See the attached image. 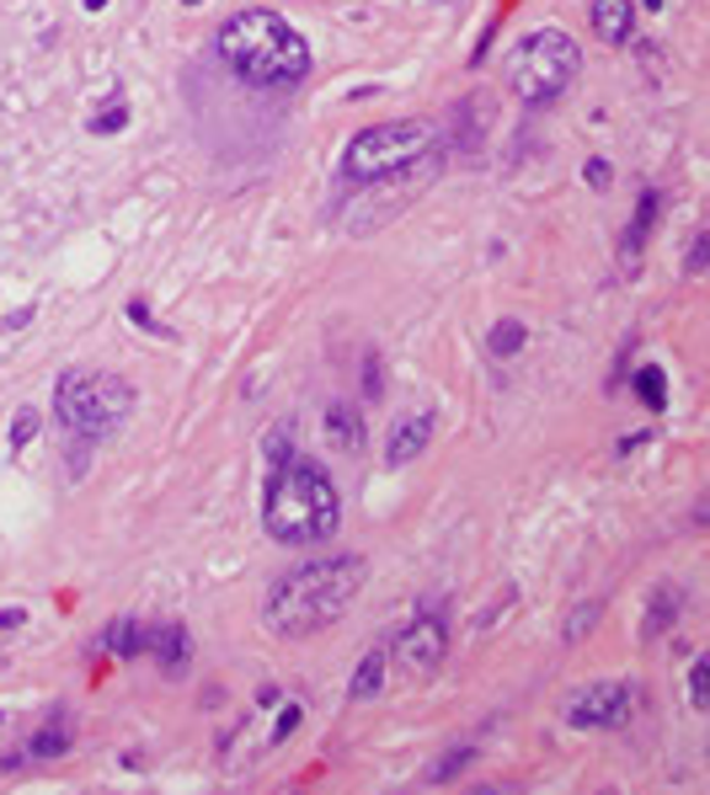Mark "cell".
I'll return each mask as SVG.
<instances>
[{
  "mask_svg": "<svg viewBox=\"0 0 710 795\" xmlns=\"http://www.w3.org/2000/svg\"><path fill=\"white\" fill-rule=\"evenodd\" d=\"M369 577V560L364 555H331V560H310V566H294L289 577L272 582L262 619L278 641H305V635H321L326 624H337L347 604L358 598Z\"/></svg>",
  "mask_w": 710,
  "mask_h": 795,
  "instance_id": "6da1fadb",
  "label": "cell"
},
{
  "mask_svg": "<svg viewBox=\"0 0 710 795\" xmlns=\"http://www.w3.org/2000/svg\"><path fill=\"white\" fill-rule=\"evenodd\" d=\"M214 49H219L225 70H230L236 80H246V86L289 91V86H300V80L310 75V49H305V38H300L278 11H262V5L236 11V16L219 27Z\"/></svg>",
  "mask_w": 710,
  "mask_h": 795,
  "instance_id": "7a4b0ae2",
  "label": "cell"
},
{
  "mask_svg": "<svg viewBox=\"0 0 710 795\" xmlns=\"http://www.w3.org/2000/svg\"><path fill=\"white\" fill-rule=\"evenodd\" d=\"M262 523L278 545H321L342 523V496L316 459L283 454L272 459V476H267Z\"/></svg>",
  "mask_w": 710,
  "mask_h": 795,
  "instance_id": "3957f363",
  "label": "cell"
},
{
  "mask_svg": "<svg viewBox=\"0 0 710 795\" xmlns=\"http://www.w3.org/2000/svg\"><path fill=\"white\" fill-rule=\"evenodd\" d=\"M578 70H582V49L572 33L534 27V33L518 38L514 60H508V86H514V97L523 108H550V102H561L572 91Z\"/></svg>",
  "mask_w": 710,
  "mask_h": 795,
  "instance_id": "277c9868",
  "label": "cell"
},
{
  "mask_svg": "<svg viewBox=\"0 0 710 795\" xmlns=\"http://www.w3.org/2000/svg\"><path fill=\"white\" fill-rule=\"evenodd\" d=\"M439 144V128L417 118L401 123H375V128H358L342 150V177L347 182H385V177H406L417 172Z\"/></svg>",
  "mask_w": 710,
  "mask_h": 795,
  "instance_id": "5b68a950",
  "label": "cell"
},
{
  "mask_svg": "<svg viewBox=\"0 0 710 795\" xmlns=\"http://www.w3.org/2000/svg\"><path fill=\"white\" fill-rule=\"evenodd\" d=\"M129 412H134V390L118 374L69 368V374H60V384H54V417L80 443H102L107 432H118V422Z\"/></svg>",
  "mask_w": 710,
  "mask_h": 795,
  "instance_id": "8992f818",
  "label": "cell"
},
{
  "mask_svg": "<svg viewBox=\"0 0 710 795\" xmlns=\"http://www.w3.org/2000/svg\"><path fill=\"white\" fill-rule=\"evenodd\" d=\"M444 657H449V630H444V609H428L417 614L395 641H390L385 652V668L401 683H428V678L444 668Z\"/></svg>",
  "mask_w": 710,
  "mask_h": 795,
  "instance_id": "52a82bcc",
  "label": "cell"
},
{
  "mask_svg": "<svg viewBox=\"0 0 710 795\" xmlns=\"http://www.w3.org/2000/svg\"><path fill=\"white\" fill-rule=\"evenodd\" d=\"M636 710V683H587L567 705V727L572 732H614L625 727Z\"/></svg>",
  "mask_w": 710,
  "mask_h": 795,
  "instance_id": "ba28073f",
  "label": "cell"
},
{
  "mask_svg": "<svg viewBox=\"0 0 710 795\" xmlns=\"http://www.w3.org/2000/svg\"><path fill=\"white\" fill-rule=\"evenodd\" d=\"M428 438H433V412H406L385 438V465L390 470H406L428 449Z\"/></svg>",
  "mask_w": 710,
  "mask_h": 795,
  "instance_id": "9c48e42d",
  "label": "cell"
},
{
  "mask_svg": "<svg viewBox=\"0 0 710 795\" xmlns=\"http://www.w3.org/2000/svg\"><path fill=\"white\" fill-rule=\"evenodd\" d=\"M679 614H684V588H673V582H662V588H651V598H646V619H642V641H662V635H673V624H679Z\"/></svg>",
  "mask_w": 710,
  "mask_h": 795,
  "instance_id": "30bf717a",
  "label": "cell"
},
{
  "mask_svg": "<svg viewBox=\"0 0 710 795\" xmlns=\"http://www.w3.org/2000/svg\"><path fill=\"white\" fill-rule=\"evenodd\" d=\"M326 438H331V449L358 454V449H364V417H358V406L331 401V406H326Z\"/></svg>",
  "mask_w": 710,
  "mask_h": 795,
  "instance_id": "8fae6325",
  "label": "cell"
},
{
  "mask_svg": "<svg viewBox=\"0 0 710 795\" xmlns=\"http://www.w3.org/2000/svg\"><path fill=\"white\" fill-rule=\"evenodd\" d=\"M587 16H593V33L604 43H625L631 38V0H587Z\"/></svg>",
  "mask_w": 710,
  "mask_h": 795,
  "instance_id": "7c38bea8",
  "label": "cell"
},
{
  "mask_svg": "<svg viewBox=\"0 0 710 795\" xmlns=\"http://www.w3.org/2000/svg\"><path fill=\"white\" fill-rule=\"evenodd\" d=\"M69 747H75V721H69V710H54L49 727L33 732V742H27L22 758H65Z\"/></svg>",
  "mask_w": 710,
  "mask_h": 795,
  "instance_id": "4fadbf2b",
  "label": "cell"
},
{
  "mask_svg": "<svg viewBox=\"0 0 710 795\" xmlns=\"http://www.w3.org/2000/svg\"><path fill=\"white\" fill-rule=\"evenodd\" d=\"M150 646H155V657H161V668L177 678L188 668V657H193V646H188V624H166V630H150Z\"/></svg>",
  "mask_w": 710,
  "mask_h": 795,
  "instance_id": "5bb4252c",
  "label": "cell"
},
{
  "mask_svg": "<svg viewBox=\"0 0 710 795\" xmlns=\"http://www.w3.org/2000/svg\"><path fill=\"white\" fill-rule=\"evenodd\" d=\"M97 646H102L107 657H134V652H144V646H150V630H144L139 619L124 614V619H113V624L102 630V641H97Z\"/></svg>",
  "mask_w": 710,
  "mask_h": 795,
  "instance_id": "9a60e30c",
  "label": "cell"
},
{
  "mask_svg": "<svg viewBox=\"0 0 710 795\" xmlns=\"http://www.w3.org/2000/svg\"><path fill=\"white\" fill-rule=\"evenodd\" d=\"M657 209H662V198H657V187H646L642 209H636V225H631V236H625V267H636L646 236H651V225H657Z\"/></svg>",
  "mask_w": 710,
  "mask_h": 795,
  "instance_id": "2e32d148",
  "label": "cell"
},
{
  "mask_svg": "<svg viewBox=\"0 0 710 795\" xmlns=\"http://www.w3.org/2000/svg\"><path fill=\"white\" fill-rule=\"evenodd\" d=\"M385 689V652H369L364 662H358V673H353V683H347V694L364 705V699H375Z\"/></svg>",
  "mask_w": 710,
  "mask_h": 795,
  "instance_id": "e0dca14e",
  "label": "cell"
},
{
  "mask_svg": "<svg viewBox=\"0 0 710 795\" xmlns=\"http://www.w3.org/2000/svg\"><path fill=\"white\" fill-rule=\"evenodd\" d=\"M636 395H642L651 412H662V406H668V379H662V368H657V364L636 368Z\"/></svg>",
  "mask_w": 710,
  "mask_h": 795,
  "instance_id": "ac0fdd59",
  "label": "cell"
},
{
  "mask_svg": "<svg viewBox=\"0 0 710 795\" xmlns=\"http://www.w3.org/2000/svg\"><path fill=\"white\" fill-rule=\"evenodd\" d=\"M470 758H476V747H449L439 764H433V774H428V785H449L459 769H470Z\"/></svg>",
  "mask_w": 710,
  "mask_h": 795,
  "instance_id": "d6986e66",
  "label": "cell"
},
{
  "mask_svg": "<svg viewBox=\"0 0 710 795\" xmlns=\"http://www.w3.org/2000/svg\"><path fill=\"white\" fill-rule=\"evenodd\" d=\"M523 337H529V331H523L518 320H497V326H492V353H497V358H514L518 348H523Z\"/></svg>",
  "mask_w": 710,
  "mask_h": 795,
  "instance_id": "ffe728a7",
  "label": "cell"
},
{
  "mask_svg": "<svg viewBox=\"0 0 710 795\" xmlns=\"http://www.w3.org/2000/svg\"><path fill=\"white\" fill-rule=\"evenodd\" d=\"M598 614H604V604H598V598H587V604H578V609H572V619H567V646H578L582 635L598 624Z\"/></svg>",
  "mask_w": 710,
  "mask_h": 795,
  "instance_id": "44dd1931",
  "label": "cell"
},
{
  "mask_svg": "<svg viewBox=\"0 0 710 795\" xmlns=\"http://www.w3.org/2000/svg\"><path fill=\"white\" fill-rule=\"evenodd\" d=\"M124 123H129V102L118 97V102H107V108H102V113L91 118V134H118Z\"/></svg>",
  "mask_w": 710,
  "mask_h": 795,
  "instance_id": "7402d4cb",
  "label": "cell"
},
{
  "mask_svg": "<svg viewBox=\"0 0 710 795\" xmlns=\"http://www.w3.org/2000/svg\"><path fill=\"white\" fill-rule=\"evenodd\" d=\"M689 699H695V710H706V705H710V657H695V673H689Z\"/></svg>",
  "mask_w": 710,
  "mask_h": 795,
  "instance_id": "603a6c76",
  "label": "cell"
},
{
  "mask_svg": "<svg viewBox=\"0 0 710 795\" xmlns=\"http://www.w3.org/2000/svg\"><path fill=\"white\" fill-rule=\"evenodd\" d=\"M33 432H38V412H33V406H22V412L11 417V449H22Z\"/></svg>",
  "mask_w": 710,
  "mask_h": 795,
  "instance_id": "cb8c5ba5",
  "label": "cell"
},
{
  "mask_svg": "<svg viewBox=\"0 0 710 795\" xmlns=\"http://www.w3.org/2000/svg\"><path fill=\"white\" fill-rule=\"evenodd\" d=\"M385 390H380V364L375 358H364V401H380Z\"/></svg>",
  "mask_w": 710,
  "mask_h": 795,
  "instance_id": "d4e9b609",
  "label": "cell"
},
{
  "mask_svg": "<svg viewBox=\"0 0 710 795\" xmlns=\"http://www.w3.org/2000/svg\"><path fill=\"white\" fill-rule=\"evenodd\" d=\"M582 177L604 192V187H609V161H587V166H582Z\"/></svg>",
  "mask_w": 710,
  "mask_h": 795,
  "instance_id": "484cf974",
  "label": "cell"
},
{
  "mask_svg": "<svg viewBox=\"0 0 710 795\" xmlns=\"http://www.w3.org/2000/svg\"><path fill=\"white\" fill-rule=\"evenodd\" d=\"M684 273H706V236H695V245H689V262H684Z\"/></svg>",
  "mask_w": 710,
  "mask_h": 795,
  "instance_id": "4316f807",
  "label": "cell"
},
{
  "mask_svg": "<svg viewBox=\"0 0 710 795\" xmlns=\"http://www.w3.org/2000/svg\"><path fill=\"white\" fill-rule=\"evenodd\" d=\"M300 716H305V710H300V705H289V710L278 716V736H289V732H294V727H300Z\"/></svg>",
  "mask_w": 710,
  "mask_h": 795,
  "instance_id": "83f0119b",
  "label": "cell"
},
{
  "mask_svg": "<svg viewBox=\"0 0 710 795\" xmlns=\"http://www.w3.org/2000/svg\"><path fill=\"white\" fill-rule=\"evenodd\" d=\"M22 619H27V614H22V609H0V630H16Z\"/></svg>",
  "mask_w": 710,
  "mask_h": 795,
  "instance_id": "f1b7e54d",
  "label": "cell"
},
{
  "mask_svg": "<svg viewBox=\"0 0 710 795\" xmlns=\"http://www.w3.org/2000/svg\"><path fill=\"white\" fill-rule=\"evenodd\" d=\"M102 5H107V0H86V11H102Z\"/></svg>",
  "mask_w": 710,
  "mask_h": 795,
  "instance_id": "f546056e",
  "label": "cell"
},
{
  "mask_svg": "<svg viewBox=\"0 0 710 795\" xmlns=\"http://www.w3.org/2000/svg\"><path fill=\"white\" fill-rule=\"evenodd\" d=\"M182 5H198V0H182Z\"/></svg>",
  "mask_w": 710,
  "mask_h": 795,
  "instance_id": "4dcf8cb0",
  "label": "cell"
},
{
  "mask_svg": "<svg viewBox=\"0 0 710 795\" xmlns=\"http://www.w3.org/2000/svg\"><path fill=\"white\" fill-rule=\"evenodd\" d=\"M0 721H5V716H0Z\"/></svg>",
  "mask_w": 710,
  "mask_h": 795,
  "instance_id": "1f68e13d",
  "label": "cell"
}]
</instances>
